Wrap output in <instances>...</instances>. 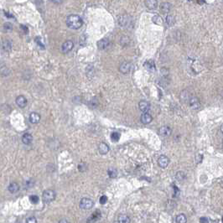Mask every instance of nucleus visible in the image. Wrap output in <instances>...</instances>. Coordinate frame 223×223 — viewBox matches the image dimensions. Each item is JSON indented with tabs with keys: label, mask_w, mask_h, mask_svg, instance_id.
Returning <instances> with one entry per match:
<instances>
[{
	"label": "nucleus",
	"mask_w": 223,
	"mask_h": 223,
	"mask_svg": "<svg viewBox=\"0 0 223 223\" xmlns=\"http://www.w3.org/2000/svg\"><path fill=\"white\" fill-rule=\"evenodd\" d=\"M108 175L111 178H115L117 177V175H118V172L116 169H110L108 170Z\"/></svg>",
	"instance_id": "obj_27"
},
{
	"label": "nucleus",
	"mask_w": 223,
	"mask_h": 223,
	"mask_svg": "<svg viewBox=\"0 0 223 223\" xmlns=\"http://www.w3.org/2000/svg\"><path fill=\"white\" fill-rule=\"evenodd\" d=\"M98 149H99V152H100L101 154H106L109 151V147H108V145L107 144L102 143V144H100Z\"/></svg>",
	"instance_id": "obj_19"
},
{
	"label": "nucleus",
	"mask_w": 223,
	"mask_h": 223,
	"mask_svg": "<svg viewBox=\"0 0 223 223\" xmlns=\"http://www.w3.org/2000/svg\"><path fill=\"white\" fill-rule=\"evenodd\" d=\"M5 16H6V17H9V18H14V16L9 15V13H6V14H5Z\"/></svg>",
	"instance_id": "obj_36"
},
{
	"label": "nucleus",
	"mask_w": 223,
	"mask_h": 223,
	"mask_svg": "<svg viewBox=\"0 0 223 223\" xmlns=\"http://www.w3.org/2000/svg\"><path fill=\"white\" fill-rule=\"evenodd\" d=\"M118 222L121 223H128L130 222V219L128 218V216H126V215H120L118 217Z\"/></svg>",
	"instance_id": "obj_24"
},
{
	"label": "nucleus",
	"mask_w": 223,
	"mask_h": 223,
	"mask_svg": "<svg viewBox=\"0 0 223 223\" xmlns=\"http://www.w3.org/2000/svg\"><path fill=\"white\" fill-rule=\"evenodd\" d=\"M3 29L6 30V31H10L13 29V25L10 24V23H5L3 24Z\"/></svg>",
	"instance_id": "obj_29"
},
{
	"label": "nucleus",
	"mask_w": 223,
	"mask_h": 223,
	"mask_svg": "<svg viewBox=\"0 0 223 223\" xmlns=\"http://www.w3.org/2000/svg\"><path fill=\"white\" fill-rule=\"evenodd\" d=\"M130 69H131V64L129 62H123L121 64V66L119 67L120 71L123 74L128 73L130 71Z\"/></svg>",
	"instance_id": "obj_6"
},
{
	"label": "nucleus",
	"mask_w": 223,
	"mask_h": 223,
	"mask_svg": "<svg viewBox=\"0 0 223 223\" xmlns=\"http://www.w3.org/2000/svg\"><path fill=\"white\" fill-rule=\"evenodd\" d=\"M30 200L33 204H36L39 201V197L35 195H32L30 196Z\"/></svg>",
	"instance_id": "obj_28"
},
{
	"label": "nucleus",
	"mask_w": 223,
	"mask_h": 223,
	"mask_svg": "<svg viewBox=\"0 0 223 223\" xmlns=\"http://www.w3.org/2000/svg\"><path fill=\"white\" fill-rule=\"evenodd\" d=\"M93 206H94V203H93L92 200H91L89 198H83L81 200L80 207L83 210H89V209L92 208Z\"/></svg>",
	"instance_id": "obj_3"
},
{
	"label": "nucleus",
	"mask_w": 223,
	"mask_h": 223,
	"mask_svg": "<svg viewBox=\"0 0 223 223\" xmlns=\"http://www.w3.org/2000/svg\"><path fill=\"white\" fill-rule=\"evenodd\" d=\"M66 24L72 30H78L83 24L82 19L76 15H71L66 18Z\"/></svg>",
	"instance_id": "obj_1"
},
{
	"label": "nucleus",
	"mask_w": 223,
	"mask_h": 223,
	"mask_svg": "<svg viewBox=\"0 0 223 223\" xmlns=\"http://www.w3.org/2000/svg\"><path fill=\"white\" fill-rule=\"evenodd\" d=\"M210 220H208L206 217H201V220H200V222H205V223H208L210 222Z\"/></svg>",
	"instance_id": "obj_33"
},
{
	"label": "nucleus",
	"mask_w": 223,
	"mask_h": 223,
	"mask_svg": "<svg viewBox=\"0 0 223 223\" xmlns=\"http://www.w3.org/2000/svg\"><path fill=\"white\" fill-rule=\"evenodd\" d=\"M169 163V159L168 157L164 156V155H161L159 159H158V164L159 167L161 168H166Z\"/></svg>",
	"instance_id": "obj_5"
},
{
	"label": "nucleus",
	"mask_w": 223,
	"mask_h": 223,
	"mask_svg": "<svg viewBox=\"0 0 223 223\" xmlns=\"http://www.w3.org/2000/svg\"><path fill=\"white\" fill-rule=\"evenodd\" d=\"M40 120V115L37 112H32L30 115V121L31 123L36 124Z\"/></svg>",
	"instance_id": "obj_15"
},
{
	"label": "nucleus",
	"mask_w": 223,
	"mask_h": 223,
	"mask_svg": "<svg viewBox=\"0 0 223 223\" xmlns=\"http://www.w3.org/2000/svg\"><path fill=\"white\" fill-rule=\"evenodd\" d=\"M152 116L147 113V112H144L142 116H141V122L144 123V124H149V122H152Z\"/></svg>",
	"instance_id": "obj_16"
},
{
	"label": "nucleus",
	"mask_w": 223,
	"mask_h": 223,
	"mask_svg": "<svg viewBox=\"0 0 223 223\" xmlns=\"http://www.w3.org/2000/svg\"><path fill=\"white\" fill-rule=\"evenodd\" d=\"M73 47H74V44H73V42L71 41V40H67V41H66L62 46H61V50H62V52L63 53H68V52H70L72 49H73Z\"/></svg>",
	"instance_id": "obj_4"
},
{
	"label": "nucleus",
	"mask_w": 223,
	"mask_h": 223,
	"mask_svg": "<svg viewBox=\"0 0 223 223\" xmlns=\"http://www.w3.org/2000/svg\"><path fill=\"white\" fill-rule=\"evenodd\" d=\"M50 1L54 3H56V4H60V3H61L63 2V0H50Z\"/></svg>",
	"instance_id": "obj_35"
},
{
	"label": "nucleus",
	"mask_w": 223,
	"mask_h": 223,
	"mask_svg": "<svg viewBox=\"0 0 223 223\" xmlns=\"http://www.w3.org/2000/svg\"><path fill=\"white\" fill-rule=\"evenodd\" d=\"M42 197H43V201L45 202L50 203L56 199V193H55V191H53L51 190H47V191H44V193L42 195Z\"/></svg>",
	"instance_id": "obj_2"
},
{
	"label": "nucleus",
	"mask_w": 223,
	"mask_h": 223,
	"mask_svg": "<svg viewBox=\"0 0 223 223\" xmlns=\"http://www.w3.org/2000/svg\"><path fill=\"white\" fill-rule=\"evenodd\" d=\"M100 204H102V205H104L107 203V197L106 196V195H103L101 198H100Z\"/></svg>",
	"instance_id": "obj_30"
},
{
	"label": "nucleus",
	"mask_w": 223,
	"mask_h": 223,
	"mask_svg": "<svg viewBox=\"0 0 223 223\" xmlns=\"http://www.w3.org/2000/svg\"><path fill=\"white\" fill-rule=\"evenodd\" d=\"M130 17L128 15H121L119 16L118 18V22L119 24L122 26H126L128 24H130Z\"/></svg>",
	"instance_id": "obj_7"
},
{
	"label": "nucleus",
	"mask_w": 223,
	"mask_h": 223,
	"mask_svg": "<svg viewBox=\"0 0 223 223\" xmlns=\"http://www.w3.org/2000/svg\"><path fill=\"white\" fill-rule=\"evenodd\" d=\"M190 106L194 108V109H196L200 107V102L199 100L196 98V97H192L190 101Z\"/></svg>",
	"instance_id": "obj_21"
},
{
	"label": "nucleus",
	"mask_w": 223,
	"mask_h": 223,
	"mask_svg": "<svg viewBox=\"0 0 223 223\" xmlns=\"http://www.w3.org/2000/svg\"><path fill=\"white\" fill-rule=\"evenodd\" d=\"M35 41H36V43L40 45L41 48H43V49L45 48V45H44V44L42 43V41H41V39H40V37H37V38L35 39Z\"/></svg>",
	"instance_id": "obj_31"
},
{
	"label": "nucleus",
	"mask_w": 223,
	"mask_h": 223,
	"mask_svg": "<svg viewBox=\"0 0 223 223\" xmlns=\"http://www.w3.org/2000/svg\"><path fill=\"white\" fill-rule=\"evenodd\" d=\"M8 190H9V191L11 194L17 193V192H19V185L16 182H13V183H11V184L9 185Z\"/></svg>",
	"instance_id": "obj_14"
},
{
	"label": "nucleus",
	"mask_w": 223,
	"mask_h": 223,
	"mask_svg": "<svg viewBox=\"0 0 223 223\" xmlns=\"http://www.w3.org/2000/svg\"><path fill=\"white\" fill-rule=\"evenodd\" d=\"M60 222H67V221H65V220H62V221H60Z\"/></svg>",
	"instance_id": "obj_37"
},
{
	"label": "nucleus",
	"mask_w": 223,
	"mask_h": 223,
	"mask_svg": "<svg viewBox=\"0 0 223 223\" xmlns=\"http://www.w3.org/2000/svg\"><path fill=\"white\" fill-rule=\"evenodd\" d=\"M144 67L146 68L147 71H151V72H154V71H155V70H156L155 64H154V62L152 60H147V61L144 63Z\"/></svg>",
	"instance_id": "obj_11"
},
{
	"label": "nucleus",
	"mask_w": 223,
	"mask_h": 223,
	"mask_svg": "<svg viewBox=\"0 0 223 223\" xmlns=\"http://www.w3.org/2000/svg\"><path fill=\"white\" fill-rule=\"evenodd\" d=\"M109 45V41L107 39H103V40H100L98 42H97V46L100 50H105L108 47Z\"/></svg>",
	"instance_id": "obj_17"
},
{
	"label": "nucleus",
	"mask_w": 223,
	"mask_h": 223,
	"mask_svg": "<svg viewBox=\"0 0 223 223\" xmlns=\"http://www.w3.org/2000/svg\"><path fill=\"white\" fill-rule=\"evenodd\" d=\"M152 20H153V22H154V24H158V25H161V24H163V19H162L159 15H155V16H154L153 19H152Z\"/></svg>",
	"instance_id": "obj_23"
},
{
	"label": "nucleus",
	"mask_w": 223,
	"mask_h": 223,
	"mask_svg": "<svg viewBox=\"0 0 223 223\" xmlns=\"http://www.w3.org/2000/svg\"><path fill=\"white\" fill-rule=\"evenodd\" d=\"M138 107H139V109L143 112H148L150 108V106H149V103L146 101H141L138 104Z\"/></svg>",
	"instance_id": "obj_13"
},
{
	"label": "nucleus",
	"mask_w": 223,
	"mask_h": 223,
	"mask_svg": "<svg viewBox=\"0 0 223 223\" xmlns=\"http://www.w3.org/2000/svg\"><path fill=\"white\" fill-rule=\"evenodd\" d=\"M1 46L4 51H9L12 49V41L9 40H3L1 42Z\"/></svg>",
	"instance_id": "obj_10"
},
{
	"label": "nucleus",
	"mask_w": 223,
	"mask_h": 223,
	"mask_svg": "<svg viewBox=\"0 0 223 223\" xmlns=\"http://www.w3.org/2000/svg\"><path fill=\"white\" fill-rule=\"evenodd\" d=\"M175 20L174 16H172V15L167 16V18H166V23H167V24H168L169 26H172V25L175 24Z\"/></svg>",
	"instance_id": "obj_25"
},
{
	"label": "nucleus",
	"mask_w": 223,
	"mask_h": 223,
	"mask_svg": "<svg viewBox=\"0 0 223 223\" xmlns=\"http://www.w3.org/2000/svg\"><path fill=\"white\" fill-rule=\"evenodd\" d=\"M33 141V137L30 134H24L22 137V142L24 144H27L29 145L32 143Z\"/></svg>",
	"instance_id": "obj_18"
},
{
	"label": "nucleus",
	"mask_w": 223,
	"mask_h": 223,
	"mask_svg": "<svg viewBox=\"0 0 223 223\" xmlns=\"http://www.w3.org/2000/svg\"><path fill=\"white\" fill-rule=\"evenodd\" d=\"M144 3H145V6L150 9V10H154V9H157V6H158V2L157 0H145L144 1Z\"/></svg>",
	"instance_id": "obj_9"
},
{
	"label": "nucleus",
	"mask_w": 223,
	"mask_h": 223,
	"mask_svg": "<svg viewBox=\"0 0 223 223\" xmlns=\"http://www.w3.org/2000/svg\"><path fill=\"white\" fill-rule=\"evenodd\" d=\"M119 138H120V134L118 133V132H113L112 134H111V139H112L113 142L118 141Z\"/></svg>",
	"instance_id": "obj_26"
},
{
	"label": "nucleus",
	"mask_w": 223,
	"mask_h": 223,
	"mask_svg": "<svg viewBox=\"0 0 223 223\" xmlns=\"http://www.w3.org/2000/svg\"><path fill=\"white\" fill-rule=\"evenodd\" d=\"M159 134L163 137H168L171 134V128L168 126H163L159 128Z\"/></svg>",
	"instance_id": "obj_12"
},
{
	"label": "nucleus",
	"mask_w": 223,
	"mask_h": 223,
	"mask_svg": "<svg viewBox=\"0 0 223 223\" xmlns=\"http://www.w3.org/2000/svg\"><path fill=\"white\" fill-rule=\"evenodd\" d=\"M187 222V219H186V216L184 215V214H179L176 216V219H175V222L177 223H185Z\"/></svg>",
	"instance_id": "obj_22"
},
{
	"label": "nucleus",
	"mask_w": 223,
	"mask_h": 223,
	"mask_svg": "<svg viewBox=\"0 0 223 223\" xmlns=\"http://www.w3.org/2000/svg\"><path fill=\"white\" fill-rule=\"evenodd\" d=\"M16 104L18 105L20 108H24L27 105V99L24 96H19L16 98Z\"/></svg>",
	"instance_id": "obj_8"
},
{
	"label": "nucleus",
	"mask_w": 223,
	"mask_h": 223,
	"mask_svg": "<svg viewBox=\"0 0 223 223\" xmlns=\"http://www.w3.org/2000/svg\"><path fill=\"white\" fill-rule=\"evenodd\" d=\"M20 28L22 29V30H23L25 34L28 33V28H27L26 26H24V25H20Z\"/></svg>",
	"instance_id": "obj_34"
},
{
	"label": "nucleus",
	"mask_w": 223,
	"mask_h": 223,
	"mask_svg": "<svg viewBox=\"0 0 223 223\" xmlns=\"http://www.w3.org/2000/svg\"><path fill=\"white\" fill-rule=\"evenodd\" d=\"M171 9V4L169 3H163L160 5V11L163 13H169Z\"/></svg>",
	"instance_id": "obj_20"
},
{
	"label": "nucleus",
	"mask_w": 223,
	"mask_h": 223,
	"mask_svg": "<svg viewBox=\"0 0 223 223\" xmlns=\"http://www.w3.org/2000/svg\"><path fill=\"white\" fill-rule=\"evenodd\" d=\"M28 223H35L37 222V221H36V219L34 218V217H31V218H29V219H27V221H26Z\"/></svg>",
	"instance_id": "obj_32"
}]
</instances>
